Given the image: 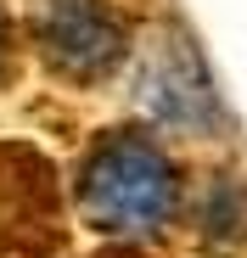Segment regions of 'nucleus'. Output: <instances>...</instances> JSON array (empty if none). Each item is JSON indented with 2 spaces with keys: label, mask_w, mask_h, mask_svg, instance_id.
<instances>
[{
  "label": "nucleus",
  "mask_w": 247,
  "mask_h": 258,
  "mask_svg": "<svg viewBox=\"0 0 247 258\" xmlns=\"http://www.w3.org/2000/svg\"><path fill=\"white\" fill-rule=\"evenodd\" d=\"M90 225L118 236H152L174 213V168L152 141L141 135H112L90 152L85 180H79Z\"/></svg>",
  "instance_id": "nucleus-1"
},
{
  "label": "nucleus",
  "mask_w": 247,
  "mask_h": 258,
  "mask_svg": "<svg viewBox=\"0 0 247 258\" xmlns=\"http://www.w3.org/2000/svg\"><path fill=\"white\" fill-rule=\"evenodd\" d=\"M135 101L169 135H219V118H225L214 73L202 68L197 45L180 28H163L146 45V56L135 68Z\"/></svg>",
  "instance_id": "nucleus-2"
},
{
  "label": "nucleus",
  "mask_w": 247,
  "mask_h": 258,
  "mask_svg": "<svg viewBox=\"0 0 247 258\" xmlns=\"http://www.w3.org/2000/svg\"><path fill=\"white\" fill-rule=\"evenodd\" d=\"M34 39L68 79H101L124 56V28L107 0H34Z\"/></svg>",
  "instance_id": "nucleus-3"
},
{
  "label": "nucleus",
  "mask_w": 247,
  "mask_h": 258,
  "mask_svg": "<svg viewBox=\"0 0 247 258\" xmlns=\"http://www.w3.org/2000/svg\"><path fill=\"white\" fill-rule=\"evenodd\" d=\"M202 236L214 247H236L247 236V185L236 174H214L202 197Z\"/></svg>",
  "instance_id": "nucleus-4"
},
{
  "label": "nucleus",
  "mask_w": 247,
  "mask_h": 258,
  "mask_svg": "<svg viewBox=\"0 0 247 258\" xmlns=\"http://www.w3.org/2000/svg\"><path fill=\"white\" fill-rule=\"evenodd\" d=\"M0 62H6V23H0Z\"/></svg>",
  "instance_id": "nucleus-5"
}]
</instances>
